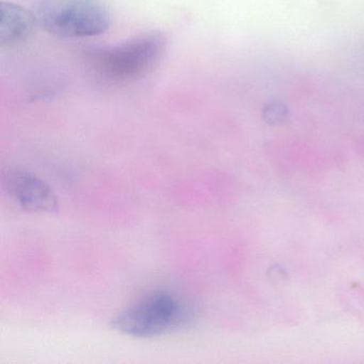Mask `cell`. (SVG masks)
<instances>
[{
    "label": "cell",
    "instance_id": "2",
    "mask_svg": "<svg viewBox=\"0 0 364 364\" xmlns=\"http://www.w3.org/2000/svg\"><path fill=\"white\" fill-rule=\"evenodd\" d=\"M167 48L168 40L163 33L146 31L118 46L93 50L89 61L100 75L114 82H127L153 71Z\"/></svg>",
    "mask_w": 364,
    "mask_h": 364
},
{
    "label": "cell",
    "instance_id": "4",
    "mask_svg": "<svg viewBox=\"0 0 364 364\" xmlns=\"http://www.w3.org/2000/svg\"><path fill=\"white\" fill-rule=\"evenodd\" d=\"M1 184L9 197L26 212L39 214L58 212V199L52 187L27 170L20 168L4 170Z\"/></svg>",
    "mask_w": 364,
    "mask_h": 364
},
{
    "label": "cell",
    "instance_id": "6",
    "mask_svg": "<svg viewBox=\"0 0 364 364\" xmlns=\"http://www.w3.org/2000/svg\"><path fill=\"white\" fill-rule=\"evenodd\" d=\"M268 123H280L287 118V108L280 103L270 104L265 110Z\"/></svg>",
    "mask_w": 364,
    "mask_h": 364
},
{
    "label": "cell",
    "instance_id": "1",
    "mask_svg": "<svg viewBox=\"0 0 364 364\" xmlns=\"http://www.w3.org/2000/svg\"><path fill=\"white\" fill-rule=\"evenodd\" d=\"M196 309L188 300L173 291H151L119 312L110 321L114 331L135 338H154L193 323Z\"/></svg>",
    "mask_w": 364,
    "mask_h": 364
},
{
    "label": "cell",
    "instance_id": "5",
    "mask_svg": "<svg viewBox=\"0 0 364 364\" xmlns=\"http://www.w3.org/2000/svg\"><path fill=\"white\" fill-rule=\"evenodd\" d=\"M38 26L35 12L10 1L0 3V46L12 48L27 41Z\"/></svg>",
    "mask_w": 364,
    "mask_h": 364
},
{
    "label": "cell",
    "instance_id": "3",
    "mask_svg": "<svg viewBox=\"0 0 364 364\" xmlns=\"http://www.w3.org/2000/svg\"><path fill=\"white\" fill-rule=\"evenodd\" d=\"M33 12L38 26L67 39L95 37L112 25V14L103 0H43Z\"/></svg>",
    "mask_w": 364,
    "mask_h": 364
}]
</instances>
